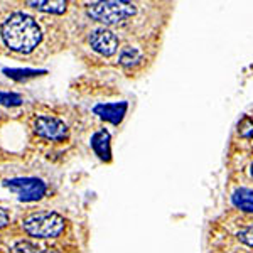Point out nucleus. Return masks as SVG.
Returning <instances> with one entry per match:
<instances>
[{"label": "nucleus", "mask_w": 253, "mask_h": 253, "mask_svg": "<svg viewBox=\"0 0 253 253\" xmlns=\"http://www.w3.org/2000/svg\"><path fill=\"white\" fill-rule=\"evenodd\" d=\"M250 172H252V177H253V162H252V167H250Z\"/></svg>", "instance_id": "a211bd4d"}, {"label": "nucleus", "mask_w": 253, "mask_h": 253, "mask_svg": "<svg viewBox=\"0 0 253 253\" xmlns=\"http://www.w3.org/2000/svg\"><path fill=\"white\" fill-rule=\"evenodd\" d=\"M240 242H243L245 245H248V247H253V226H248V228H243V230H240L238 233Z\"/></svg>", "instance_id": "2eb2a0df"}, {"label": "nucleus", "mask_w": 253, "mask_h": 253, "mask_svg": "<svg viewBox=\"0 0 253 253\" xmlns=\"http://www.w3.org/2000/svg\"><path fill=\"white\" fill-rule=\"evenodd\" d=\"M231 201L238 210L245 211V213H253V189L240 187L231 196Z\"/></svg>", "instance_id": "9d476101"}, {"label": "nucleus", "mask_w": 253, "mask_h": 253, "mask_svg": "<svg viewBox=\"0 0 253 253\" xmlns=\"http://www.w3.org/2000/svg\"><path fill=\"white\" fill-rule=\"evenodd\" d=\"M3 187L10 189L12 193L19 194L20 203H34L44 198L47 191V186L39 177H14L7 179L3 182Z\"/></svg>", "instance_id": "20e7f679"}, {"label": "nucleus", "mask_w": 253, "mask_h": 253, "mask_svg": "<svg viewBox=\"0 0 253 253\" xmlns=\"http://www.w3.org/2000/svg\"><path fill=\"white\" fill-rule=\"evenodd\" d=\"M89 46L98 54L110 58L118 51V38L115 32L107 29V27H98L89 34Z\"/></svg>", "instance_id": "423d86ee"}, {"label": "nucleus", "mask_w": 253, "mask_h": 253, "mask_svg": "<svg viewBox=\"0 0 253 253\" xmlns=\"http://www.w3.org/2000/svg\"><path fill=\"white\" fill-rule=\"evenodd\" d=\"M142 61V52L137 47H124L118 54V63L125 68H132Z\"/></svg>", "instance_id": "f8f14e48"}, {"label": "nucleus", "mask_w": 253, "mask_h": 253, "mask_svg": "<svg viewBox=\"0 0 253 253\" xmlns=\"http://www.w3.org/2000/svg\"><path fill=\"white\" fill-rule=\"evenodd\" d=\"M2 73L10 80L15 81H26L31 78H36V76L46 75V69H31V68H3Z\"/></svg>", "instance_id": "9b49d317"}, {"label": "nucleus", "mask_w": 253, "mask_h": 253, "mask_svg": "<svg viewBox=\"0 0 253 253\" xmlns=\"http://www.w3.org/2000/svg\"><path fill=\"white\" fill-rule=\"evenodd\" d=\"M88 15L96 22H101L105 26L120 24L125 19L135 15V5L124 0H107V2H91L88 5Z\"/></svg>", "instance_id": "7ed1b4c3"}, {"label": "nucleus", "mask_w": 253, "mask_h": 253, "mask_svg": "<svg viewBox=\"0 0 253 253\" xmlns=\"http://www.w3.org/2000/svg\"><path fill=\"white\" fill-rule=\"evenodd\" d=\"M22 103H24V100L19 93L0 91V105H2V107H20Z\"/></svg>", "instance_id": "ddd939ff"}, {"label": "nucleus", "mask_w": 253, "mask_h": 253, "mask_svg": "<svg viewBox=\"0 0 253 253\" xmlns=\"http://www.w3.org/2000/svg\"><path fill=\"white\" fill-rule=\"evenodd\" d=\"M126 110H128V103L126 101H117V103H98L93 107V113L100 117L101 120L118 125L124 120Z\"/></svg>", "instance_id": "0eeeda50"}, {"label": "nucleus", "mask_w": 253, "mask_h": 253, "mask_svg": "<svg viewBox=\"0 0 253 253\" xmlns=\"http://www.w3.org/2000/svg\"><path fill=\"white\" fill-rule=\"evenodd\" d=\"M26 3L36 10L47 12V14H56V15L66 12V5H68L64 0H27Z\"/></svg>", "instance_id": "1a4fd4ad"}, {"label": "nucleus", "mask_w": 253, "mask_h": 253, "mask_svg": "<svg viewBox=\"0 0 253 253\" xmlns=\"http://www.w3.org/2000/svg\"><path fill=\"white\" fill-rule=\"evenodd\" d=\"M89 145H91L93 152L96 154L100 161L103 162L112 161V144H110V133L107 130H98V132L93 133Z\"/></svg>", "instance_id": "6e6552de"}, {"label": "nucleus", "mask_w": 253, "mask_h": 253, "mask_svg": "<svg viewBox=\"0 0 253 253\" xmlns=\"http://www.w3.org/2000/svg\"><path fill=\"white\" fill-rule=\"evenodd\" d=\"M14 253H42V250L31 242H19L14 245Z\"/></svg>", "instance_id": "4468645a"}, {"label": "nucleus", "mask_w": 253, "mask_h": 253, "mask_svg": "<svg viewBox=\"0 0 253 253\" xmlns=\"http://www.w3.org/2000/svg\"><path fill=\"white\" fill-rule=\"evenodd\" d=\"M9 223H10L9 211H7L5 208H2V206H0V230H2V228H5Z\"/></svg>", "instance_id": "dca6fc26"}, {"label": "nucleus", "mask_w": 253, "mask_h": 253, "mask_svg": "<svg viewBox=\"0 0 253 253\" xmlns=\"http://www.w3.org/2000/svg\"><path fill=\"white\" fill-rule=\"evenodd\" d=\"M0 36L10 51L20 54H29L42 41V32L38 20L24 12H14L3 20Z\"/></svg>", "instance_id": "f257e3e1"}, {"label": "nucleus", "mask_w": 253, "mask_h": 253, "mask_svg": "<svg viewBox=\"0 0 253 253\" xmlns=\"http://www.w3.org/2000/svg\"><path fill=\"white\" fill-rule=\"evenodd\" d=\"M34 132L46 140L63 142L68 138V125L56 117L39 115L34 118Z\"/></svg>", "instance_id": "39448f33"}, {"label": "nucleus", "mask_w": 253, "mask_h": 253, "mask_svg": "<svg viewBox=\"0 0 253 253\" xmlns=\"http://www.w3.org/2000/svg\"><path fill=\"white\" fill-rule=\"evenodd\" d=\"M247 128H250V130H242V135L243 137H253V124H250V122H248Z\"/></svg>", "instance_id": "f3484780"}, {"label": "nucleus", "mask_w": 253, "mask_h": 253, "mask_svg": "<svg viewBox=\"0 0 253 253\" xmlns=\"http://www.w3.org/2000/svg\"><path fill=\"white\" fill-rule=\"evenodd\" d=\"M22 228L32 238H58L66 228V219L56 211H39L27 216L22 221Z\"/></svg>", "instance_id": "f03ea898"}]
</instances>
